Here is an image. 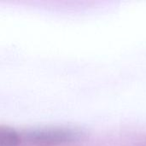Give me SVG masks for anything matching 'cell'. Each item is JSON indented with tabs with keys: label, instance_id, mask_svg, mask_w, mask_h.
<instances>
[{
	"label": "cell",
	"instance_id": "obj_2",
	"mask_svg": "<svg viewBox=\"0 0 146 146\" xmlns=\"http://www.w3.org/2000/svg\"><path fill=\"white\" fill-rule=\"evenodd\" d=\"M21 142V138L15 129L0 126V146H19Z\"/></svg>",
	"mask_w": 146,
	"mask_h": 146
},
{
	"label": "cell",
	"instance_id": "obj_1",
	"mask_svg": "<svg viewBox=\"0 0 146 146\" xmlns=\"http://www.w3.org/2000/svg\"><path fill=\"white\" fill-rule=\"evenodd\" d=\"M77 133L69 129L47 128L27 132L23 140L32 146H56L74 141Z\"/></svg>",
	"mask_w": 146,
	"mask_h": 146
}]
</instances>
